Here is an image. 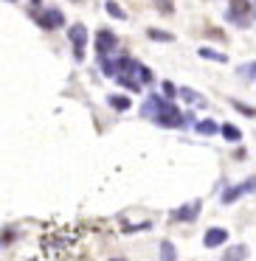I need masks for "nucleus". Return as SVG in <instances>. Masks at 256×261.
Masks as SVG:
<instances>
[{"label": "nucleus", "mask_w": 256, "mask_h": 261, "mask_svg": "<svg viewBox=\"0 0 256 261\" xmlns=\"http://www.w3.org/2000/svg\"><path fill=\"white\" fill-rule=\"evenodd\" d=\"M250 3L248 0H231V6H228V12H225V17L231 20V23H237L239 29H248V23H250Z\"/></svg>", "instance_id": "nucleus-1"}, {"label": "nucleus", "mask_w": 256, "mask_h": 261, "mask_svg": "<svg viewBox=\"0 0 256 261\" xmlns=\"http://www.w3.org/2000/svg\"><path fill=\"white\" fill-rule=\"evenodd\" d=\"M155 124H160V126H183L186 124V118H183V113L177 107H172L169 101H164L160 104V110H158V115H155Z\"/></svg>", "instance_id": "nucleus-2"}, {"label": "nucleus", "mask_w": 256, "mask_h": 261, "mask_svg": "<svg viewBox=\"0 0 256 261\" xmlns=\"http://www.w3.org/2000/svg\"><path fill=\"white\" fill-rule=\"evenodd\" d=\"M68 37H71V42H74V57L82 62V59H85V45H87V29L76 23L68 29Z\"/></svg>", "instance_id": "nucleus-3"}, {"label": "nucleus", "mask_w": 256, "mask_h": 261, "mask_svg": "<svg viewBox=\"0 0 256 261\" xmlns=\"http://www.w3.org/2000/svg\"><path fill=\"white\" fill-rule=\"evenodd\" d=\"M256 191V177H250V180H245L242 186H234V188H228L225 194H222V202H234V199H239V197H245V194H253Z\"/></svg>", "instance_id": "nucleus-4"}, {"label": "nucleus", "mask_w": 256, "mask_h": 261, "mask_svg": "<svg viewBox=\"0 0 256 261\" xmlns=\"http://www.w3.org/2000/svg\"><path fill=\"white\" fill-rule=\"evenodd\" d=\"M119 45V40H115V34L113 31H107V29H102V31H96V51L102 54V57H107L113 48Z\"/></svg>", "instance_id": "nucleus-5"}, {"label": "nucleus", "mask_w": 256, "mask_h": 261, "mask_svg": "<svg viewBox=\"0 0 256 261\" xmlns=\"http://www.w3.org/2000/svg\"><path fill=\"white\" fill-rule=\"evenodd\" d=\"M40 25H42V29H48V31L62 29V25H65L62 12H59V9H45V12L40 14Z\"/></svg>", "instance_id": "nucleus-6"}, {"label": "nucleus", "mask_w": 256, "mask_h": 261, "mask_svg": "<svg viewBox=\"0 0 256 261\" xmlns=\"http://www.w3.org/2000/svg\"><path fill=\"white\" fill-rule=\"evenodd\" d=\"M225 242H228V230H225V227H211V230H205V236H203V244L208 250L220 247V244H225Z\"/></svg>", "instance_id": "nucleus-7"}, {"label": "nucleus", "mask_w": 256, "mask_h": 261, "mask_svg": "<svg viewBox=\"0 0 256 261\" xmlns=\"http://www.w3.org/2000/svg\"><path fill=\"white\" fill-rule=\"evenodd\" d=\"M160 104H164V98L149 96V98H147V104L141 107V115H147V118H155V115H158V110H160Z\"/></svg>", "instance_id": "nucleus-8"}, {"label": "nucleus", "mask_w": 256, "mask_h": 261, "mask_svg": "<svg viewBox=\"0 0 256 261\" xmlns=\"http://www.w3.org/2000/svg\"><path fill=\"white\" fill-rule=\"evenodd\" d=\"M115 82H119L121 87H127V90H132V93H141V82L138 79H132V76H124V73H119V76H113Z\"/></svg>", "instance_id": "nucleus-9"}, {"label": "nucleus", "mask_w": 256, "mask_h": 261, "mask_svg": "<svg viewBox=\"0 0 256 261\" xmlns=\"http://www.w3.org/2000/svg\"><path fill=\"white\" fill-rule=\"evenodd\" d=\"M197 211H200V202H192V205H186V208H180V211H175V219H194L197 216Z\"/></svg>", "instance_id": "nucleus-10"}, {"label": "nucleus", "mask_w": 256, "mask_h": 261, "mask_svg": "<svg viewBox=\"0 0 256 261\" xmlns=\"http://www.w3.org/2000/svg\"><path fill=\"white\" fill-rule=\"evenodd\" d=\"M177 96H183V98H186V101L197 104V107H205V98H200L197 93L192 90V87H180V90H177Z\"/></svg>", "instance_id": "nucleus-11"}, {"label": "nucleus", "mask_w": 256, "mask_h": 261, "mask_svg": "<svg viewBox=\"0 0 256 261\" xmlns=\"http://www.w3.org/2000/svg\"><path fill=\"white\" fill-rule=\"evenodd\" d=\"M220 132H222V138H225V141H231V143H237L239 138H242V132H239L234 124H222V126H220Z\"/></svg>", "instance_id": "nucleus-12"}, {"label": "nucleus", "mask_w": 256, "mask_h": 261, "mask_svg": "<svg viewBox=\"0 0 256 261\" xmlns=\"http://www.w3.org/2000/svg\"><path fill=\"white\" fill-rule=\"evenodd\" d=\"M104 9H107L110 17H115V20H127V12L119 6V3H113V0H107V3H104Z\"/></svg>", "instance_id": "nucleus-13"}, {"label": "nucleus", "mask_w": 256, "mask_h": 261, "mask_svg": "<svg viewBox=\"0 0 256 261\" xmlns=\"http://www.w3.org/2000/svg\"><path fill=\"white\" fill-rule=\"evenodd\" d=\"M194 129H197L200 135H214V132H220V126H217L214 121H200V124L194 126Z\"/></svg>", "instance_id": "nucleus-14"}, {"label": "nucleus", "mask_w": 256, "mask_h": 261, "mask_svg": "<svg viewBox=\"0 0 256 261\" xmlns=\"http://www.w3.org/2000/svg\"><path fill=\"white\" fill-rule=\"evenodd\" d=\"M200 57H203V59H214V62H228V57H225V54H217V51H211V48H200Z\"/></svg>", "instance_id": "nucleus-15"}, {"label": "nucleus", "mask_w": 256, "mask_h": 261, "mask_svg": "<svg viewBox=\"0 0 256 261\" xmlns=\"http://www.w3.org/2000/svg\"><path fill=\"white\" fill-rule=\"evenodd\" d=\"M107 104L115 107V110H130V98H124V96H110Z\"/></svg>", "instance_id": "nucleus-16"}, {"label": "nucleus", "mask_w": 256, "mask_h": 261, "mask_svg": "<svg viewBox=\"0 0 256 261\" xmlns=\"http://www.w3.org/2000/svg\"><path fill=\"white\" fill-rule=\"evenodd\" d=\"M160 258H166V261L177 258V253H175V247H172V242H164V244H160Z\"/></svg>", "instance_id": "nucleus-17"}, {"label": "nucleus", "mask_w": 256, "mask_h": 261, "mask_svg": "<svg viewBox=\"0 0 256 261\" xmlns=\"http://www.w3.org/2000/svg\"><path fill=\"white\" fill-rule=\"evenodd\" d=\"M132 70H138V79H141V82H152V73H149V68H144L141 62H132Z\"/></svg>", "instance_id": "nucleus-18"}, {"label": "nucleus", "mask_w": 256, "mask_h": 261, "mask_svg": "<svg viewBox=\"0 0 256 261\" xmlns=\"http://www.w3.org/2000/svg\"><path fill=\"white\" fill-rule=\"evenodd\" d=\"M149 40H160V42H172L175 37L166 34V31H158V29H149Z\"/></svg>", "instance_id": "nucleus-19"}, {"label": "nucleus", "mask_w": 256, "mask_h": 261, "mask_svg": "<svg viewBox=\"0 0 256 261\" xmlns=\"http://www.w3.org/2000/svg\"><path fill=\"white\" fill-rule=\"evenodd\" d=\"M225 258H248V250H245V247H234L231 253H225Z\"/></svg>", "instance_id": "nucleus-20"}, {"label": "nucleus", "mask_w": 256, "mask_h": 261, "mask_svg": "<svg viewBox=\"0 0 256 261\" xmlns=\"http://www.w3.org/2000/svg\"><path fill=\"white\" fill-rule=\"evenodd\" d=\"M155 6H158L164 14H172V0H155Z\"/></svg>", "instance_id": "nucleus-21"}, {"label": "nucleus", "mask_w": 256, "mask_h": 261, "mask_svg": "<svg viewBox=\"0 0 256 261\" xmlns=\"http://www.w3.org/2000/svg\"><path fill=\"white\" fill-rule=\"evenodd\" d=\"M164 93H166V98H175L177 96V87L172 85V82H164Z\"/></svg>", "instance_id": "nucleus-22"}, {"label": "nucleus", "mask_w": 256, "mask_h": 261, "mask_svg": "<svg viewBox=\"0 0 256 261\" xmlns=\"http://www.w3.org/2000/svg\"><path fill=\"white\" fill-rule=\"evenodd\" d=\"M234 107H237V110H242V113L248 115V118H253V115H256V110H253V107H245V104H239V101H234Z\"/></svg>", "instance_id": "nucleus-23"}, {"label": "nucleus", "mask_w": 256, "mask_h": 261, "mask_svg": "<svg viewBox=\"0 0 256 261\" xmlns=\"http://www.w3.org/2000/svg\"><path fill=\"white\" fill-rule=\"evenodd\" d=\"M242 76H250V79L256 82V62H253V65H248V68H242Z\"/></svg>", "instance_id": "nucleus-24"}, {"label": "nucleus", "mask_w": 256, "mask_h": 261, "mask_svg": "<svg viewBox=\"0 0 256 261\" xmlns=\"http://www.w3.org/2000/svg\"><path fill=\"white\" fill-rule=\"evenodd\" d=\"M31 3H34V6H40V3H42V0H31Z\"/></svg>", "instance_id": "nucleus-25"}, {"label": "nucleus", "mask_w": 256, "mask_h": 261, "mask_svg": "<svg viewBox=\"0 0 256 261\" xmlns=\"http://www.w3.org/2000/svg\"><path fill=\"white\" fill-rule=\"evenodd\" d=\"M6 3H17V0H6Z\"/></svg>", "instance_id": "nucleus-26"}]
</instances>
